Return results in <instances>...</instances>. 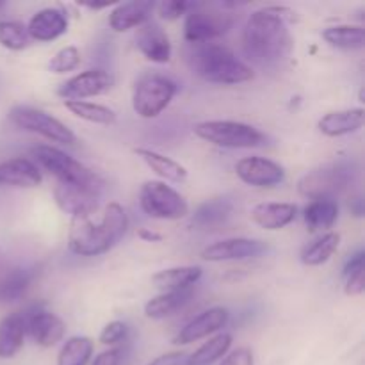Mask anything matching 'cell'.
Segmentation results:
<instances>
[{
	"label": "cell",
	"instance_id": "18",
	"mask_svg": "<svg viewBox=\"0 0 365 365\" xmlns=\"http://www.w3.org/2000/svg\"><path fill=\"white\" fill-rule=\"evenodd\" d=\"M68 31V18L66 14L56 7H46V9L38 11L34 16L29 20L27 32L29 38L36 41H53L61 38Z\"/></svg>",
	"mask_w": 365,
	"mask_h": 365
},
{
	"label": "cell",
	"instance_id": "44",
	"mask_svg": "<svg viewBox=\"0 0 365 365\" xmlns=\"http://www.w3.org/2000/svg\"><path fill=\"white\" fill-rule=\"evenodd\" d=\"M349 210H351L353 216L362 217V216H364V212H365L364 200L360 198V196H356V198H351V202H349Z\"/></svg>",
	"mask_w": 365,
	"mask_h": 365
},
{
	"label": "cell",
	"instance_id": "39",
	"mask_svg": "<svg viewBox=\"0 0 365 365\" xmlns=\"http://www.w3.org/2000/svg\"><path fill=\"white\" fill-rule=\"evenodd\" d=\"M344 292L348 296H360L365 289V280H364V269L355 271V273H349L344 277Z\"/></svg>",
	"mask_w": 365,
	"mask_h": 365
},
{
	"label": "cell",
	"instance_id": "13",
	"mask_svg": "<svg viewBox=\"0 0 365 365\" xmlns=\"http://www.w3.org/2000/svg\"><path fill=\"white\" fill-rule=\"evenodd\" d=\"M21 314L25 319V331L38 346L52 348L57 342L63 341L64 334H66V324L56 314L46 312L41 307H31Z\"/></svg>",
	"mask_w": 365,
	"mask_h": 365
},
{
	"label": "cell",
	"instance_id": "11",
	"mask_svg": "<svg viewBox=\"0 0 365 365\" xmlns=\"http://www.w3.org/2000/svg\"><path fill=\"white\" fill-rule=\"evenodd\" d=\"M102 191L103 187L57 182L53 187V200L64 214H70L73 220H78V217L93 216L98 210Z\"/></svg>",
	"mask_w": 365,
	"mask_h": 365
},
{
	"label": "cell",
	"instance_id": "4",
	"mask_svg": "<svg viewBox=\"0 0 365 365\" xmlns=\"http://www.w3.org/2000/svg\"><path fill=\"white\" fill-rule=\"evenodd\" d=\"M356 166L351 160H337L309 171L299 180V192L310 200L331 198L344 192L355 182Z\"/></svg>",
	"mask_w": 365,
	"mask_h": 365
},
{
	"label": "cell",
	"instance_id": "3",
	"mask_svg": "<svg viewBox=\"0 0 365 365\" xmlns=\"http://www.w3.org/2000/svg\"><path fill=\"white\" fill-rule=\"evenodd\" d=\"M189 64L200 78L212 84H241L253 78L252 68L237 59L228 46L220 43L192 45Z\"/></svg>",
	"mask_w": 365,
	"mask_h": 365
},
{
	"label": "cell",
	"instance_id": "14",
	"mask_svg": "<svg viewBox=\"0 0 365 365\" xmlns=\"http://www.w3.org/2000/svg\"><path fill=\"white\" fill-rule=\"evenodd\" d=\"M235 173L245 184L260 189L274 187L285 178L284 168L264 157H245L235 164Z\"/></svg>",
	"mask_w": 365,
	"mask_h": 365
},
{
	"label": "cell",
	"instance_id": "45",
	"mask_svg": "<svg viewBox=\"0 0 365 365\" xmlns=\"http://www.w3.org/2000/svg\"><path fill=\"white\" fill-rule=\"evenodd\" d=\"M138 235H139V239H143V241H146V242H160V241H163V235L157 234V232L146 230V228L139 230Z\"/></svg>",
	"mask_w": 365,
	"mask_h": 365
},
{
	"label": "cell",
	"instance_id": "21",
	"mask_svg": "<svg viewBox=\"0 0 365 365\" xmlns=\"http://www.w3.org/2000/svg\"><path fill=\"white\" fill-rule=\"evenodd\" d=\"M234 214V202L227 196L212 198L202 203L191 217V225L198 230H217Z\"/></svg>",
	"mask_w": 365,
	"mask_h": 365
},
{
	"label": "cell",
	"instance_id": "31",
	"mask_svg": "<svg viewBox=\"0 0 365 365\" xmlns=\"http://www.w3.org/2000/svg\"><path fill=\"white\" fill-rule=\"evenodd\" d=\"M339 245H341V235L330 232V234L314 241L312 245L305 246L302 250L299 259L305 266H323L334 257V253L339 250Z\"/></svg>",
	"mask_w": 365,
	"mask_h": 365
},
{
	"label": "cell",
	"instance_id": "20",
	"mask_svg": "<svg viewBox=\"0 0 365 365\" xmlns=\"http://www.w3.org/2000/svg\"><path fill=\"white\" fill-rule=\"evenodd\" d=\"M298 216V207L294 203H278V202H266L259 203L252 209L253 223L259 225L264 230H282Z\"/></svg>",
	"mask_w": 365,
	"mask_h": 365
},
{
	"label": "cell",
	"instance_id": "7",
	"mask_svg": "<svg viewBox=\"0 0 365 365\" xmlns=\"http://www.w3.org/2000/svg\"><path fill=\"white\" fill-rule=\"evenodd\" d=\"M232 25H234V16L225 11V6L195 4V7L185 14L184 38L191 45L214 43V39L227 34Z\"/></svg>",
	"mask_w": 365,
	"mask_h": 365
},
{
	"label": "cell",
	"instance_id": "28",
	"mask_svg": "<svg viewBox=\"0 0 365 365\" xmlns=\"http://www.w3.org/2000/svg\"><path fill=\"white\" fill-rule=\"evenodd\" d=\"M192 298V287L182 289V291L163 292L155 296L145 305V314L150 319H164V317L173 316L180 309H184Z\"/></svg>",
	"mask_w": 365,
	"mask_h": 365
},
{
	"label": "cell",
	"instance_id": "30",
	"mask_svg": "<svg viewBox=\"0 0 365 365\" xmlns=\"http://www.w3.org/2000/svg\"><path fill=\"white\" fill-rule=\"evenodd\" d=\"M323 39L328 45L341 50H360L364 46L362 25H334L323 31Z\"/></svg>",
	"mask_w": 365,
	"mask_h": 365
},
{
	"label": "cell",
	"instance_id": "29",
	"mask_svg": "<svg viewBox=\"0 0 365 365\" xmlns=\"http://www.w3.org/2000/svg\"><path fill=\"white\" fill-rule=\"evenodd\" d=\"M339 217V203L331 198L312 200L303 210V220L312 232L331 228Z\"/></svg>",
	"mask_w": 365,
	"mask_h": 365
},
{
	"label": "cell",
	"instance_id": "46",
	"mask_svg": "<svg viewBox=\"0 0 365 365\" xmlns=\"http://www.w3.org/2000/svg\"><path fill=\"white\" fill-rule=\"evenodd\" d=\"M6 7H7L6 0H0V16H2V14H4V11H6Z\"/></svg>",
	"mask_w": 365,
	"mask_h": 365
},
{
	"label": "cell",
	"instance_id": "12",
	"mask_svg": "<svg viewBox=\"0 0 365 365\" xmlns=\"http://www.w3.org/2000/svg\"><path fill=\"white\" fill-rule=\"evenodd\" d=\"M114 86V78L106 70H88L75 77L68 78L66 82L57 88V96L64 102H73V100L91 98V96L103 95Z\"/></svg>",
	"mask_w": 365,
	"mask_h": 365
},
{
	"label": "cell",
	"instance_id": "41",
	"mask_svg": "<svg viewBox=\"0 0 365 365\" xmlns=\"http://www.w3.org/2000/svg\"><path fill=\"white\" fill-rule=\"evenodd\" d=\"M189 356L185 353H166V355L157 356L155 360H152L148 365H185L187 364Z\"/></svg>",
	"mask_w": 365,
	"mask_h": 365
},
{
	"label": "cell",
	"instance_id": "27",
	"mask_svg": "<svg viewBox=\"0 0 365 365\" xmlns=\"http://www.w3.org/2000/svg\"><path fill=\"white\" fill-rule=\"evenodd\" d=\"M135 155L141 157L146 164H148L150 170L155 175H159L164 180L175 182V184H182V182L187 178V170L182 166L180 163L173 160L171 157L163 155L159 152H153L148 148H135Z\"/></svg>",
	"mask_w": 365,
	"mask_h": 365
},
{
	"label": "cell",
	"instance_id": "32",
	"mask_svg": "<svg viewBox=\"0 0 365 365\" xmlns=\"http://www.w3.org/2000/svg\"><path fill=\"white\" fill-rule=\"evenodd\" d=\"M232 346V335L227 331H221L216 337L210 339L209 342L196 349L191 356L187 359L185 365H212L220 359H223L228 353Z\"/></svg>",
	"mask_w": 365,
	"mask_h": 365
},
{
	"label": "cell",
	"instance_id": "17",
	"mask_svg": "<svg viewBox=\"0 0 365 365\" xmlns=\"http://www.w3.org/2000/svg\"><path fill=\"white\" fill-rule=\"evenodd\" d=\"M135 46L139 52L148 61L157 64L170 63L171 59V43L163 27L153 21H146L141 25L135 34Z\"/></svg>",
	"mask_w": 365,
	"mask_h": 365
},
{
	"label": "cell",
	"instance_id": "43",
	"mask_svg": "<svg viewBox=\"0 0 365 365\" xmlns=\"http://www.w3.org/2000/svg\"><path fill=\"white\" fill-rule=\"evenodd\" d=\"M364 250H359V252L353 253L351 257L348 259V262H346L344 266V271H342V277H346V274L349 273H355V271L359 269H364Z\"/></svg>",
	"mask_w": 365,
	"mask_h": 365
},
{
	"label": "cell",
	"instance_id": "42",
	"mask_svg": "<svg viewBox=\"0 0 365 365\" xmlns=\"http://www.w3.org/2000/svg\"><path fill=\"white\" fill-rule=\"evenodd\" d=\"M121 364V349L113 348L107 349V351L100 353L95 360H93V365H120Z\"/></svg>",
	"mask_w": 365,
	"mask_h": 365
},
{
	"label": "cell",
	"instance_id": "22",
	"mask_svg": "<svg viewBox=\"0 0 365 365\" xmlns=\"http://www.w3.org/2000/svg\"><path fill=\"white\" fill-rule=\"evenodd\" d=\"M155 4L153 2H125L118 4L109 14V27L114 32H127L130 29L141 27L150 21Z\"/></svg>",
	"mask_w": 365,
	"mask_h": 365
},
{
	"label": "cell",
	"instance_id": "40",
	"mask_svg": "<svg viewBox=\"0 0 365 365\" xmlns=\"http://www.w3.org/2000/svg\"><path fill=\"white\" fill-rule=\"evenodd\" d=\"M220 365H255V360H253L252 349L239 348L228 356H225V360Z\"/></svg>",
	"mask_w": 365,
	"mask_h": 365
},
{
	"label": "cell",
	"instance_id": "8",
	"mask_svg": "<svg viewBox=\"0 0 365 365\" xmlns=\"http://www.w3.org/2000/svg\"><path fill=\"white\" fill-rule=\"evenodd\" d=\"M192 130L200 139L221 148H257L266 143V135L262 132L241 121H202L196 123Z\"/></svg>",
	"mask_w": 365,
	"mask_h": 365
},
{
	"label": "cell",
	"instance_id": "24",
	"mask_svg": "<svg viewBox=\"0 0 365 365\" xmlns=\"http://www.w3.org/2000/svg\"><path fill=\"white\" fill-rule=\"evenodd\" d=\"M25 319L21 312L9 314L0 321V359H13L25 341Z\"/></svg>",
	"mask_w": 365,
	"mask_h": 365
},
{
	"label": "cell",
	"instance_id": "2",
	"mask_svg": "<svg viewBox=\"0 0 365 365\" xmlns=\"http://www.w3.org/2000/svg\"><path fill=\"white\" fill-rule=\"evenodd\" d=\"M128 228V217L120 203L106 205L98 220L93 216L73 220L68 234V248L78 257H98L113 250Z\"/></svg>",
	"mask_w": 365,
	"mask_h": 365
},
{
	"label": "cell",
	"instance_id": "23",
	"mask_svg": "<svg viewBox=\"0 0 365 365\" xmlns=\"http://www.w3.org/2000/svg\"><path fill=\"white\" fill-rule=\"evenodd\" d=\"M364 125V109L355 107V109L334 110V113L324 114L319 120L317 127L328 138H341V135L353 134L360 130Z\"/></svg>",
	"mask_w": 365,
	"mask_h": 365
},
{
	"label": "cell",
	"instance_id": "38",
	"mask_svg": "<svg viewBox=\"0 0 365 365\" xmlns=\"http://www.w3.org/2000/svg\"><path fill=\"white\" fill-rule=\"evenodd\" d=\"M195 7V2H184V0H168L159 6V14L164 20H178L187 14Z\"/></svg>",
	"mask_w": 365,
	"mask_h": 365
},
{
	"label": "cell",
	"instance_id": "16",
	"mask_svg": "<svg viewBox=\"0 0 365 365\" xmlns=\"http://www.w3.org/2000/svg\"><path fill=\"white\" fill-rule=\"evenodd\" d=\"M266 250L262 241L246 237H232L209 245L202 252V259L207 262H228V260H245L259 257Z\"/></svg>",
	"mask_w": 365,
	"mask_h": 365
},
{
	"label": "cell",
	"instance_id": "19",
	"mask_svg": "<svg viewBox=\"0 0 365 365\" xmlns=\"http://www.w3.org/2000/svg\"><path fill=\"white\" fill-rule=\"evenodd\" d=\"M43 177L39 168L32 160L24 157L0 163V185H11V187H38Z\"/></svg>",
	"mask_w": 365,
	"mask_h": 365
},
{
	"label": "cell",
	"instance_id": "25",
	"mask_svg": "<svg viewBox=\"0 0 365 365\" xmlns=\"http://www.w3.org/2000/svg\"><path fill=\"white\" fill-rule=\"evenodd\" d=\"M202 267L198 266H178L163 269L152 277V284L164 292L191 289L202 278Z\"/></svg>",
	"mask_w": 365,
	"mask_h": 365
},
{
	"label": "cell",
	"instance_id": "15",
	"mask_svg": "<svg viewBox=\"0 0 365 365\" xmlns=\"http://www.w3.org/2000/svg\"><path fill=\"white\" fill-rule=\"evenodd\" d=\"M228 314L227 309L223 307H212V309L205 310L200 316H196L195 319L189 321L180 331L173 337V344L177 346H185L191 344V342L200 341V339H205L209 335L216 334L221 328L227 327L228 323Z\"/></svg>",
	"mask_w": 365,
	"mask_h": 365
},
{
	"label": "cell",
	"instance_id": "10",
	"mask_svg": "<svg viewBox=\"0 0 365 365\" xmlns=\"http://www.w3.org/2000/svg\"><path fill=\"white\" fill-rule=\"evenodd\" d=\"M9 120L11 123L16 125L21 130L38 134L52 143L70 146L77 143L75 134L63 123V121H59L57 118H53L52 114L45 113V110L36 109V107L14 106L13 109L9 110Z\"/></svg>",
	"mask_w": 365,
	"mask_h": 365
},
{
	"label": "cell",
	"instance_id": "35",
	"mask_svg": "<svg viewBox=\"0 0 365 365\" xmlns=\"http://www.w3.org/2000/svg\"><path fill=\"white\" fill-rule=\"evenodd\" d=\"M31 43L27 25L14 20H0V45L13 52L25 50Z\"/></svg>",
	"mask_w": 365,
	"mask_h": 365
},
{
	"label": "cell",
	"instance_id": "6",
	"mask_svg": "<svg viewBox=\"0 0 365 365\" xmlns=\"http://www.w3.org/2000/svg\"><path fill=\"white\" fill-rule=\"evenodd\" d=\"M177 82L155 71L143 73L135 81L132 91V107L135 114L145 120L157 118L171 103L177 95Z\"/></svg>",
	"mask_w": 365,
	"mask_h": 365
},
{
	"label": "cell",
	"instance_id": "1",
	"mask_svg": "<svg viewBox=\"0 0 365 365\" xmlns=\"http://www.w3.org/2000/svg\"><path fill=\"white\" fill-rule=\"evenodd\" d=\"M294 21H298L294 11L284 6L255 11L242 31V48L248 59L266 68L280 66L287 61L294 45L287 25Z\"/></svg>",
	"mask_w": 365,
	"mask_h": 365
},
{
	"label": "cell",
	"instance_id": "26",
	"mask_svg": "<svg viewBox=\"0 0 365 365\" xmlns=\"http://www.w3.org/2000/svg\"><path fill=\"white\" fill-rule=\"evenodd\" d=\"M36 278V267H13L0 278V303L20 302Z\"/></svg>",
	"mask_w": 365,
	"mask_h": 365
},
{
	"label": "cell",
	"instance_id": "36",
	"mask_svg": "<svg viewBox=\"0 0 365 365\" xmlns=\"http://www.w3.org/2000/svg\"><path fill=\"white\" fill-rule=\"evenodd\" d=\"M81 64V52L75 46H64L56 56L50 59L48 70L52 73H66V71L75 70Z\"/></svg>",
	"mask_w": 365,
	"mask_h": 365
},
{
	"label": "cell",
	"instance_id": "5",
	"mask_svg": "<svg viewBox=\"0 0 365 365\" xmlns=\"http://www.w3.org/2000/svg\"><path fill=\"white\" fill-rule=\"evenodd\" d=\"M32 157L36 160V166L43 168L48 171L52 177L57 178V182H66V184H81V185H93V187H103V180L75 160L73 157L64 153L63 150L56 148V146L39 145L31 150Z\"/></svg>",
	"mask_w": 365,
	"mask_h": 365
},
{
	"label": "cell",
	"instance_id": "9",
	"mask_svg": "<svg viewBox=\"0 0 365 365\" xmlns=\"http://www.w3.org/2000/svg\"><path fill=\"white\" fill-rule=\"evenodd\" d=\"M139 205L155 220H182L189 214V205L184 196L173 187L166 185V182L148 180L143 184L139 191Z\"/></svg>",
	"mask_w": 365,
	"mask_h": 365
},
{
	"label": "cell",
	"instance_id": "34",
	"mask_svg": "<svg viewBox=\"0 0 365 365\" xmlns=\"http://www.w3.org/2000/svg\"><path fill=\"white\" fill-rule=\"evenodd\" d=\"M93 356V341L88 337H71L57 355V365H88Z\"/></svg>",
	"mask_w": 365,
	"mask_h": 365
},
{
	"label": "cell",
	"instance_id": "33",
	"mask_svg": "<svg viewBox=\"0 0 365 365\" xmlns=\"http://www.w3.org/2000/svg\"><path fill=\"white\" fill-rule=\"evenodd\" d=\"M66 109L73 116L81 120L89 121L95 125H113L116 121V113L110 107L102 106V103L84 102V100H73V102H64Z\"/></svg>",
	"mask_w": 365,
	"mask_h": 365
},
{
	"label": "cell",
	"instance_id": "37",
	"mask_svg": "<svg viewBox=\"0 0 365 365\" xmlns=\"http://www.w3.org/2000/svg\"><path fill=\"white\" fill-rule=\"evenodd\" d=\"M128 327L121 321H113V323L107 324L102 331H100V342L103 346H116L120 342H123L127 339Z\"/></svg>",
	"mask_w": 365,
	"mask_h": 365
}]
</instances>
